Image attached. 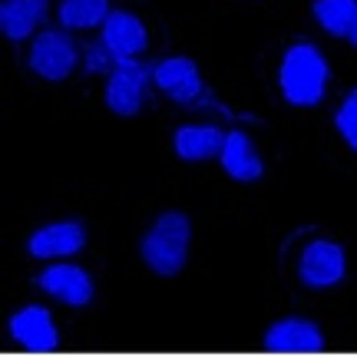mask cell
Instances as JSON below:
<instances>
[{
  "instance_id": "8fae6325",
  "label": "cell",
  "mask_w": 357,
  "mask_h": 357,
  "mask_svg": "<svg viewBox=\"0 0 357 357\" xmlns=\"http://www.w3.org/2000/svg\"><path fill=\"white\" fill-rule=\"evenodd\" d=\"M83 245H86V231L79 222H56V225L33 231L26 248L33 258H70L77 255Z\"/></svg>"
},
{
  "instance_id": "ba28073f",
  "label": "cell",
  "mask_w": 357,
  "mask_h": 357,
  "mask_svg": "<svg viewBox=\"0 0 357 357\" xmlns=\"http://www.w3.org/2000/svg\"><path fill=\"white\" fill-rule=\"evenodd\" d=\"M265 347L275 354H318L324 351V337L311 321L284 318L265 331Z\"/></svg>"
},
{
  "instance_id": "30bf717a",
  "label": "cell",
  "mask_w": 357,
  "mask_h": 357,
  "mask_svg": "<svg viewBox=\"0 0 357 357\" xmlns=\"http://www.w3.org/2000/svg\"><path fill=\"white\" fill-rule=\"evenodd\" d=\"M43 291H50L56 301L70 307H83L93 301V278L79 265H50L37 278Z\"/></svg>"
},
{
  "instance_id": "d6986e66",
  "label": "cell",
  "mask_w": 357,
  "mask_h": 357,
  "mask_svg": "<svg viewBox=\"0 0 357 357\" xmlns=\"http://www.w3.org/2000/svg\"><path fill=\"white\" fill-rule=\"evenodd\" d=\"M347 40H351V43H354V47H357V26H354V30H351V37H347Z\"/></svg>"
},
{
  "instance_id": "277c9868",
  "label": "cell",
  "mask_w": 357,
  "mask_h": 357,
  "mask_svg": "<svg viewBox=\"0 0 357 357\" xmlns=\"http://www.w3.org/2000/svg\"><path fill=\"white\" fill-rule=\"evenodd\" d=\"M77 66V47L66 30H43L30 50V70L43 79H66Z\"/></svg>"
},
{
  "instance_id": "7c38bea8",
  "label": "cell",
  "mask_w": 357,
  "mask_h": 357,
  "mask_svg": "<svg viewBox=\"0 0 357 357\" xmlns=\"http://www.w3.org/2000/svg\"><path fill=\"white\" fill-rule=\"evenodd\" d=\"M222 169H225L231 178H238V182H255V178H261V172H265L258 149L252 146V139H248L245 132H238V129H231L229 136H225V146H222Z\"/></svg>"
},
{
  "instance_id": "2e32d148",
  "label": "cell",
  "mask_w": 357,
  "mask_h": 357,
  "mask_svg": "<svg viewBox=\"0 0 357 357\" xmlns=\"http://www.w3.org/2000/svg\"><path fill=\"white\" fill-rule=\"evenodd\" d=\"M109 0H63L60 3V24L66 30H89L96 24H106Z\"/></svg>"
},
{
  "instance_id": "5b68a950",
  "label": "cell",
  "mask_w": 357,
  "mask_h": 357,
  "mask_svg": "<svg viewBox=\"0 0 357 357\" xmlns=\"http://www.w3.org/2000/svg\"><path fill=\"white\" fill-rule=\"evenodd\" d=\"M344 252L337 242H328V238H318L311 242L301 252V265H298V275L307 288H331L344 278Z\"/></svg>"
},
{
  "instance_id": "52a82bcc",
  "label": "cell",
  "mask_w": 357,
  "mask_h": 357,
  "mask_svg": "<svg viewBox=\"0 0 357 357\" xmlns=\"http://www.w3.org/2000/svg\"><path fill=\"white\" fill-rule=\"evenodd\" d=\"M10 334L17 337V344L37 351V354H50L60 347V334L53 328L50 311L40 305H26L24 311H17L10 318Z\"/></svg>"
},
{
  "instance_id": "8992f818",
  "label": "cell",
  "mask_w": 357,
  "mask_h": 357,
  "mask_svg": "<svg viewBox=\"0 0 357 357\" xmlns=\"http://www.w3.org/2000/svg\"><path fill=\"white\" fill-rule=\"evenodd\" d=\"M153 79L166 96H172V100L182 102V106H192V102H199V96H202L199 66H195V60H189V56H169L162 63H155Z\"/></svg>"
},
{
  "instance_id": "6da1fadb",
  "label": "cell",
  "mask_w": 357,
  "mask_h": 357,
  "mask_svg": "<svg viewBox=\"0 0 357 357\" xmlns=\"http://www.w3.org/2000/svg\"><path fill=\"white\" fill-rule=\"evenodd\" d=\"M278 83L291 106H318L328 89V60L314 43H294L281 60Z\"/></svg>"
},
{
  "instance_id": "ac0fdd59",
  "label": "cell",
  "mask_w": 357,
  "mask_h": 357,
  "mask_svg": "<svg viewBox=\"0 0 357 357\" xmlns=\"http://www.w3.org/2000/svg\"><path fill=\"white\" fill-rule=\"evenodd\" d=\"M113 60H116V56L106 50V43H93V47L86 50V70H89V73H102V70L113 63Z\"/></svg>"
},
{
  "instance_id": "9a60e30c",
  "label": "cell",
  "mask_w": 357,
  "mask_h": 357,
  "mask_svg": "<svg viewBox=\"0 0 357 357\" xmlns=\"http://www.w3.org/2000/svg\"><path fill=\"white\" fill-rule=\"evenodd\" d=\"M314 17L331 37H351L357 26V0H314Z\"/></svg>"
},
{
  "instance_id": "5bb4252c",
  "label": "cell",
  "mask_w": 357,
  "mask_h": 357,
  "mask_svg": "<svg viewBox=\"0 0 357 357\" xmlns=\"http://www.w3.org/2000/svg\"><path fill=\"white\" fill-rule=\"evenodd\" d=\"M47 17V0H3L0 3V26L10 40L30 37Z\"/></svg>"
},
{
  "instance_id": "9c48e42d",
  "label": "cell",
  "mask_w": 357,
  "mask_h": 357,
  "mask_svg": "<svg viewBox=\"0 0 357 357\" xmlns=\"http://www.w3.org/2000/svg\"><path fill=\"white\" fill-rule=\"evenodd\" d=\"M102 43H106V50L116 56V63L119 60H136L142 50H146V26L136 13H126V10H113L106 17V24H102Z\"/></svg>"
},
{
  "instance_id": "e0dca14e",
  "label": "cell",
  "mask_w": 357,
  "mask_h": 357,
  "mask_svg": "<svg viewBox=\"0 0 357 357\" xmlns=\"http://www.w3.org/2000/svg\"><path fill=\"white\" fill-rule=\"evenodd\" d=\"M334 123H337V132L344 136V142L357 153V89H351L341 102V109L334 116Z\"/></svg>"
},
{
  "instance_id": "3957f363",
  "label": "cell",
  "mask_w": 357,
  "mask_h": 357,
  "mask_svg": "<svg viewBox=\"0 0 357 357\" xmlns=\"http://www.w3.org/2000/svg\"><path fill=\"white\" fill-rule=\"evenodd\" d=\"M153 70L139 60H119L106 83V106L116 116H136L142 106V93L149 86Z\"/></svg>"
},
{
  "instance_id": "7a4b0ae2",
  "label": "cell",
  "mask_w": 357,
  "mask_h": 357,
  "mask_svg": "<svg viewBox=\"0 0 357 357\" xmlns=\"http://www.w3.org/2000/svg\"><path fill=\"white\" fill-rule=\"evenodd\" d=\"M192 225L182 212H162L142 238V258L155 275H178L189 255Z\"/></svg>"
},
{
  "instance_id": "4fadbf2b",
  "label": "cell",
  "mask_w": 357,
  "mask_h": 357,
  "mask_svg": "<svg viewBox=\"0 0 357 357\" xmlns=\"http://www.w3.org/2000/svg\"><path fill=\"white\" fill-rule=\"evenodd\" d=\"M225 136L218 126H182L176 129V153L185 162H205L212 155H222Z\"/></svg>"
}]
</instances>
